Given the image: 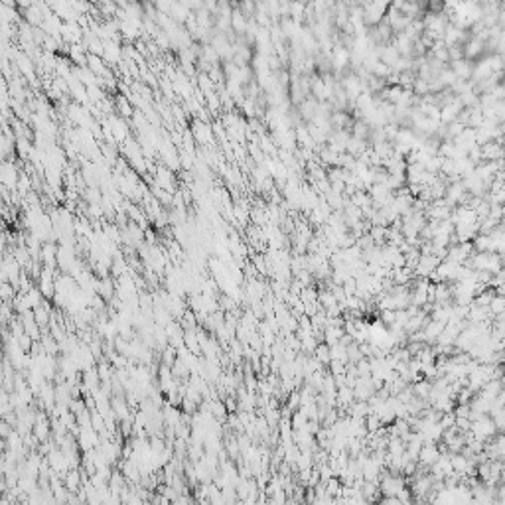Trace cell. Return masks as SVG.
I'll use <instances>...</instances> for the list:
<instances>
[{
	"label": "cell",
	"mask_w": 505,
	"mask_h": 505,
	"mask_svg": "<svg viewBox=\"0 0 505 505\" xmlns=\"http://www.w3.org/2000/svg\"><path fill=\"white\" fill-rule=\"evenodd\" d=\"M377 503H379V505H401L397 497H383L381 501H377Z\"/></svg>",
	"instance_id": "cell-6"
},
{
	"label": "cell",
	"mask_w": 505,
	"mask_h": 505,
	"mask_svg": "<svg viewBox=\"0 0 505 505\" xmlns=\"http://www.w3.org/2000/svg\"><path fill=\"white\" fill-rule=\"evenodd\" d=\"M438 458H440V448H438V444H422L417 462H419L422 468H430Z\"/></svg>",
	"instance_id": "cell-2"
},
{
	"label": "cell",
	"mask_w": 505,
	"mask_h": 505,
	"mask_svg": "<svg viewBox=\"0 0 505 505\" xmlns=\"http://www.w3.org/2000/svg\"><path fill=\"white\" fill-rule=\"evenodd\" d=\"M339 489H341V483L337 477H330L326 481V495L328 497H339Z\"/></svg>",
	"instance_id": "cell-5"
},
{
	"label": "cell",
	"mask_w": 505,
	"mask_h": 505,
	"mask_svg": "<svg viewBox=\"0 0 505 505\" xmlns=\"http://www.w3.org/2000/svg\"><path fill=\"white\" fill-rule=\"evenodd\" d=\"M79 481H81V477H79V472H75V470L67 472L65 477H63V485H65L69 491H77V489H79Z\"/></svg>",
	"instance_id": "cell-4"
},
{
	"label": "cell",
	"mask_w": 505,
	"mask_h": 505,
	"mask_svg": "<svg viewBox=\"0 0 505 505\" xmlns=\"http://www.w3.org/2000/svg\"><path fill=\"white\" fill-rule=\"evenodd\" d=\"M314 359H316L318 363H322V365L330 363V361H332L330 345H328V343H320V345H316V349H314Z\"/></svg>",
	"instance_id": "cell-3"
},
{
	"label": "cell",
	"mask_w": 505,
	"mask_h": 505,
	"mask_svg": "<svg viewBox=\"0 0 505 505\" xmlns=\"http://www.w3.org/2000/svg\"><path fill=\"white\" fill-rule=\"evenodd\" d=\"M403 487H407V481L401 477V474L381 472V477H379V493L383 497H397V493Z\"/></svg>",
	"instance_id": "cell-1"
}]
</instances>
